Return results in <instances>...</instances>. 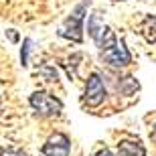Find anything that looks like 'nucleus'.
Segmentation results:
<instances>
[{"mask_svg":"<svg viewBox=\"0 0 156 156\" xmlns=\"http://www.w3.org/2000/svg\"><path fill=\"white\" fill-rule=\"evenodd\" d=\"M29 104H30V108L43 118L59 116L61 110H63V104H61L57 98H53V95H49V93H45V91H35L29 98Z\"/></svg>","mask_w":156,"mask_h":156,"instance_id":"obj_2","label":"nucleus"},{"mask_svg":"<svg viewBox=\"0 0 156 156\" xmlns=\"http://www.w3.org/2000/svg\"><path fill=\"white\" fill-rule=\"evenodd\" d=\"M105 99V85H104V79L99 73H91L89 79H87V85H85V101L89 108H95L99 105L101 101Z\"/></svg>","mask_w":156,"mask_h":156,"instance_id":"obj_3","label":"nucleus"},{"mask_svg":"<svg viewBox=\"0 0 156 156\" xmlns=\"http://www.w3.org/2000/svg\"><path fill=\"white\" fill-rule=\"evenodd\" d=\"M142 35L148 43H156V16H146L142 23Z\"/></svg>","mask_w":156,"mask_h":156,"instance_id":"obj_7","label":"nucleus"},{"mask_svg":"<svg viewBox=\"0 0 156 156\" xmlns=\"http://www.w3.org/2000/svg\"><path fill=\"white\" fill-rule=\"evenodd\" d=\"M89 2L91 0H83L75 10L71 12V16H67V20L63 23V27L59 30V35L63 37V39H71V41H77V43L83 41V18H85L83 12L89 6Z\"/></svg>","mask_w":156,"mask_h":156,"instance_id":"obj_1","label":"nucleus"},{"mask_svg":"<svg viewBox=\"0 0 156 156\" xmlns=\"http://www.w3.org/2000/svg\"><path fill=\"white\" fill-rule=\"evenodd\" d=\"M69 148H71L69 138L61 132H55V134H51V136L47 138V142L43 144L41 154L43 156H69Z\"/></svg>","mask_w":156,"mask_h":156,"instance_id":"obj_4","label":"nucleus"},{"mask_svg":"<svg viewBox=\"0 0 156 156\" xmlns=\"http://www.w3.org/2000/svg\"><path fill=\"white\" fill-rule=\"evenodd\" d=\"M29 53H30V39H24L23 49H20V61H23V65L29 63Z\"/></svg>","mask_w":156,"mask_h":156,"instance_id":"obj_8","label":"nucleus"},{"mask_svg":"<svg viewBox=\"0 0 156 156\" xmlns=\"http://www.w3.org/2000/svg\"><path fill=\"white\" fill-rule=\"evenodd\" d=\"M118 156H146V150L140 142L124 140L118 144Z\"/></svg>","mask_w":156,"mask_h":156,"instance_id":"obj_6","label":"nucleus"},{"mask_svg":"<svg viewBox=\"0 0 156 156\" xmlns=\"http://www.w3.org/2000/svg\"><path fill=\"white\" fill-rule=\"evenodd\" d=\"M114 2H120V0H114Z\"/></svg>","mask_w":156,"mask_h":156,"instance_id":"obj_12","label":"nucleus"},{"mask_svg":"<svg viewBox=\"0 0 156 156\" xmlns=\"http://www.w3.org/2000/svg\"><path fill=\"white\" fill-rule=\"evenodd\" d=\"M98 156H116L112 150H108V148H104V150H99L98 152Z\"/></svg>","mask_w":156,"mask_h":156,"instance_id":"obj_10","label":"nucleus"},{"mask_svg":"<svg viewBox=\"0 0 156 156\" xmlns=\"http://www.w3.org/2000/svg\"><path fill=\"white\" fill-rule=\"evenodd\" d=\"M2 156H27L24 152H18V150H8V152H4Z\"/></svg>","mask_w":156,"mask_h":156,"instance_id":"obj_9","label":"nucleus"},{"mask_svg":"<svg viewBox=\"0 0 156 156\" xmlns=\"http://www.w3.org/2000/svg\"><path fill=\"white\" fill-rule=\"evenodd\" d=\"M104 59L110 65H114V67H122V65H128L130 61H132V57H130L126 45H124V41H118L116 47H112L110 51H105Z\"/></svg>","mask_w":156,"mask_h":156,"instance_id":"obj_5","label":"nucleus"},{"mask_svg":"<svg viewBox=\"0 0 156 156\" xmlns=\"http://www.w3.org/2000/svg\"><path fill=\"white\" fill-rule=\"evenodd\" d=\"M152 138L156 140V124H154V126H152Z\"/></svg>","mask_w":156,"mask_h":156,"instance_id":"obj_11","label":"nucleus"}]
</instances>
